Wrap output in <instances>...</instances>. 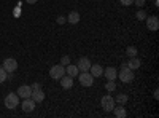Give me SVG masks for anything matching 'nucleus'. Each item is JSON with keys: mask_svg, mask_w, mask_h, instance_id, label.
I'll use <instances>...</instances> for the list:
<instances>
[{"mask_svg": "<svg viewBox=\"0 0 159 118\" xmlns=\"http://www.w3.org/2000/svg\"><path fill=\"white\" fill-rule=\"evenodd\" d=\"M2 67H3L8 73H13V72L18 69V62H16V59H13V58H7V59L3 61Z\"/></svg>", "mask_w": 159, "mask_h": 118, "instance_id": "obj_6", "label": "nucleus"}, {"mask_svg": "<svg viewBox=\"0 0 159 118\" xmlns=\"http://www.w3.org/2000/svg\"><path fill=\"white\" fill-rule=\"evenodd\" d=\"M25 2H27V3H30V5H35V3L38 2V0H25Z\"/></svg>", "mask_w": 159, "mask_h": 118, "instance_id": "obj_29", "label": "nucleus"}, {"mask_svg": "<svg viewBox=\"0 0 159 118\" xmlns=\"http://www.w3.org/2000/svg\"><path fill=\"white\" fill-rule=\"evenodd\" d=\"M78 80L80 83H81V86H92V83H94V77H92L89 72H81V73H78Z\"/></svg>", "mask_w": 159, "mask_h": 118, "instance_id": "obj_3", "label": "nucleus"}, {"mask_svg": "<svg viewBox=\"0 0 159 118\" xmlns=\"http://www.w3.org/2000/svg\"><path fill=\"white\" fill-rule=\"evenodd\" d=\"M100 106H102V109H103L105 112H111V110L115 109V99H113L110 94L103 96L102 101H100Z\"/></svg>", "mask_w": 159, "mask_h": 118, "instance_id": "obj_5", "label": "nucleus"}, {"mask_svg": "<svg viewBox=\"0 0 159 118\" xmlns=\"http://www.w3.org/2000/svg\"><path fill=\"white\" fill-rule=\"evenodd\" d=\"M137 19H139V21H143V19H147V13H145L143 10L137 11Z\"/></svg>", "mask_w": 159, "mask_h": 118, "instance_id": "obj_23", "label": "nucleus"}, {"mask_svg": "<svg viewBox=\"0 0 159 118\" xmlns=\"http://www.w3.org/2000/svg\"><path fill=\"white\" fill-rule=\"evenodd\" d=\"M19 106V96L18 93H10L5 96V107L7 109H16Z\"/></svg>", "mask_w": 159, "mask_h": 118, "instance_id": "obj_2", "label": "nucleus"}, {"mask_svg": "<svg viewBox=\"0 0 159 118\" xmlns=\"http://www.w3.org/2000/svg\"><path fill=\"white\" fill-rule=\"evenodd\" d=\"M30 94H32V88H30V86L22 85V86L18 88V96H19V97L25 99V97H30Z\"/></svg>", "mask_w": 159, "mask_h": 118, "instance_id": "obj_11", "label": "nucleus"}, {"mask_svg": "<svg viewBox=\"0 0 159 118\" xmlns=\"http://www.w3.org/2000/svg\"><path fill=\"white\" fill-rule=\"evenodd\" d=\"M34 109H35V101H34L32 97H25V99L22 101V110L27 112V113H30Z\"/></svg>", "mask_w": 159, "mask_h": 118, "instance_id": "obj_9", "label": "nucleus"}, {"mask_svg": "<svg viewBox=\"0 0 159 118\" xmlns=\"http://www.w3.org/2000/svg\"><path fill=\"white\" fill-rule=\"evenodd\" d=\"M65 73L75 78V77H78L80 70H78V67H76V65H73V64H67V67H65Z\"/></svg>", "mask_w": 159, "mask_h": 118, "instance_id": "obj_16", "label": "nucleus"}, {"mask_svg": "<svg viewBox=\"0 0 159 118\" xmlns=\"http://www.w3.org/2000/svg\"><path fill=\"white\" fill-rule=\"evenodd\" d=\"M65 75V67L62 64H57V65H52V67L49 69V77L54 78V80H59V78Z\"/></svg>", "mask_w": 159, "mask_h": 118, "instance_id": "obj_4", "label": "nucleus"}, {"mask_svg": "<svg viewBox=\"0 0 159 118\" xmlns=\"http://www.w3.org/2000/svg\"><path fill=\"white\" fill-rule=\"evenodd\" d=\"M59 80H61V86H62L64 89H70V88L73 86V77H70V75H67V77L62 75Z\"/></svg>", "mask_w": 159, "mask_h": 118, "instance_id": "obj_10", "label": "nucleus"}, {"mask_svg": "<svg viewBox=\"0 0 159 118\" xmlns=\"http://www.w3.org/2000/svg\"><path fill=\"white\" fill-rule=\"evenodd\" d=\"M76 67H78L80 72H89V69H91V61H89L88 58H80Z\"/></svg>", "mask_w": 159, "mask_h": 118, "instance_id": "obj_7", "label": "nucleus"}, {"mask_svg": "<svg viewBox=\"0 0 159 118\" xmlns=\"http://www.w3.org/2000/svg\"><path fill=\"white\" fill-rule=\"evenodd\" d=\"M126 54H127L129 58H132V56H137V48H135V46H127V50H126Z\"/></svg>", "mask_w": 159, "mask_h": 118, "instance_id": "obj_19", "label": "nucleus"}, {"mask_svg": "<svg viewBox=\"0 0 159 118\" xmlns=\"http://www.w3.org/2000/svg\"><path fill=\"white\" fill-rule=\"evenodd\" d=\"M67 21H69L70 24H78V22H80V13H78V11H72L70 15L67 16Z\"/></svg>", "mask_w": 159, "mask_h": 118, "instance_id": "obj_17", "label": "nucleus"}, {"mask_svg": "<svg viewBox=\"0 0 159 118\" xmlns=\"http://www.w3.org/2000/svg\"><path fill=\"white\" fill-rule=\"evenodd\" d=\"M61 64H62V65L70 64V58H69V56H64V58H62V61H61Z\"/></svg>", "mask_w": 159, "mask_h": 118, "instance_id": "obj_24", "label": "nucleus"}, {"mask_svg": "<svg viewBox=\"0 0 159 118\" xmlns=\"http://www.w3.org/2000/svg\"><path fill=\"white\" fill-rule=\"evenodd\" d=\"M65 21H67V19H65V16H57V24H64Z\"/></svg>", "mask_w": 159, "mask_h": 118, "instance_id": "obj_26", "label": "nucleus"}, {"mask_svg": "<svg viewBox=\"0 0 159 118\" xmlns=\"http://www.w3.org/2000/svg\"><path fill=\"white\" fill-rule=\"evenodd\" d=\"M103 75L107 80H115V78L118 77V70L115 67H107V69H103Z\"/></svg>", "mask_w": 159, "mask_h": 118, "instance_id": "obj_15", "label": "nucleus"}, {"mask_svg": "<svg viewBox=\"0 0 159 118\" xmlns=\"http://www.w3.org/2000/svg\"><path fill=\"white\" fill-rule=\"evenodd\" d=\"M126 64H127V67H129V69H132V70L140 69V65H142V62H140V59H139L137 56H132V58H129V61H127Z\"/></svg>", "mask_w": 159, "mask_h": 118, "instance_id": "obj_12", "label": "nucleus"}, {"mask_svg": "<svg viewBox=\"0 0 159 118\" xmlns=\"http://www.w3.org/2000/svg\"><path fill=\"white\" fill-rule=\"evenodd\" d=\"M89 73H91L92 77H100V75H103V67H102L100 64H94V65L91 64Z\"/></svg>", "mask_w": 159, "mask_h": 118, "instance_id": "obj_13", "label": "nucleus"}, {"mask_svg": "<svg viewBox=\"0 0 159 118\" xmlns=\"http://www.w3.org/2000/svg\"><path fill=\"white\" fill-rule=\"evenodd\" d=\"M118 77H119V80H121L123 83H130L132 80H134L135 75H134V70L127 67V64H123L121 69H119V72H118Z\"/></svg>", "mask_w": 159, "mask_h": 118, "instance_id": "obj_1", "label": "nucleus"}, {"mask_svg": "<svg viewBox=\"0 0 159 118\" xmlns=\"http://www.w3.org/2000/svg\"><path fill=\"white\" fill-rule=\"evenodd\" d=\"M147 27L151 32H156L159 29V19H157V16H147Z\"/></svg>", "mask_w": 159, "mask_h": 118, "instance_id": "obj_8", "label": "nucleus"}, {"mask_svg": "<svg viewBox=\"0 0 159 118\" xmlns=\"http://www.w3.org/2000/svg\"><path fill=\"white\" fill-rule=\"evenodd\" d=\"M121 3H123L124 7H129V5L134 3V0H121Z\"/></svg>", "mask_w": 159, "mask_h": 118, "instance_id": "obj_25", "label": "nucleus"}, {"mask_svg": "<svg viewBox=\"0 0 159 118\" xmlns=\"http://www.w3.org/2000/svg\"><path fill=\"white\" fill-rule=\"evenodd\" d=\"M105 88H107V91H110V93H111V91H115V89H116V83H115V80H108L107 85H105Z\"/></svg>", "mask_w": 159, "mask_h": 118, "instance_id": "obj_21", "label": "nucleus"}, {"mask_svg": "<svg viewBox=\"0 0 159 118\" xmlns=\"http://www.w3.org/2000/svg\"><path fill=\"white\" fill-rule=\"evenodd\" d=\"M134 2H135V3L139 5V7H142V5L145 3V0H134Z\"/></svg>", "mask_w": 159, "mask_h": 118, "instance_id": "obj_28", "label": "nucleus"}, {"mask_svg": "<svg viewBox=\"0 0 159 118\" xmlns=\"http://www.w3.org/2000/svg\"><path fill=\"white\" fill-rule=\"evenodd\" d=\"M30 97L35 101V104H37V102H43V99H45V93L42 91V88H40V89H34V91H32V94H30Z\"/></svg>", "mask_w": 159, "mask_h": 118, "instance_id": "obj_14", "label": "nucleus"}, {"mask_svg": "<svg viewBox=\"0 0 159 118\" xmlns=\"http://www.w3.org/2000/svg\"><path fill=\"white\" fill-rule=\"evenodd\" d=\"M115 102H119L121 106H124V104L127 102V96H126V94H118L116 99H115Z\"/></svg>", "mask_w": 159, "mask_h": 118, "instance_id": "obj_20", "label": "nucleus"}, {"mask_svg": "<svg viewBox=\"0 0 159 118\" xmlns=\"http://www.w3.org/2000/svg\"><path fill=\"white\" fill-rule=\"evenodd\" d=\"M7 77H8V72L3 67H0V83H3L7 80Z\"/></svg>", "mask_w": 159, "mask_h": 118, "instance_id": "obj_22", "label": "nucleus"}, {"mask_svg": "<svg viewBox=\"0 0 159 118\" xmlns=\"http://www.w3.org/2000/svg\"><path fill=\"white\" fill-rule=\"evenodd\" d=\"M30 88H32V91H34V89H40V83H34Z\"/></svg>", "mask_w": 159, "mask_h": 118, "instance_id": "obj_27", "label": "nucleus"}, {"mask_svg": "<svg viewBox=\"0 0 159 118\" xmlns=\"http://www.w3.org/2000/svg\"><path fill=\"white\" fill-rule=\"evenodd\" d=\"M113 113H115V116H118V118H124V116L127 115L124 106H121V107H115V109H113Z\"/></svg>", "mask_w": 159, "mask_h": 118, "instance_id": "obj_18", "label": "nucleus"}]
</instances>
